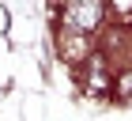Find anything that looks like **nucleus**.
I'll return each mask as SVG.
<instances>
[{
    "label": "nucleus",
    "instance_id": "f257e3e1",
    "mask_svg": "<svg viewBox=\"0 0 132 121\" xmlns=\"http://www.w3.org/2000/svg\"><path fill=\"white\" fill-rule=\"evenodd\" d=\"M102 19H106V4L102 0H61V30L91 38L102 27Z\"/></svg>",
    "mask_w": 132,
    "mask_h": 121
},
{
    "label": "nucleus",
    "instance_id": "f03ea898",
    "mask_svg": "<svg viewBox=\"0 0 132 121\" xmlns=\"http://www.w3.org/2000/svg\"><path fill=\"white\" fill-rule=\"evenodd\" d=\"M83 87L91 91V95L113 91V76H110V68H106V57H102V53H91V57H87V80H83Z\"/></svg>",
    "mask_w": 132,
    "mask_h": 121
},
{
    "label": "nucleus",
    "instance_id": "7ed1b4c3",
    "mask_svg": "<svg viewBox=\"0 0 132 121\" xmlns=\"http://www.w3.org/2000/svg\"><path fill=\"white\" fill-rule=\"evenodd\" d=\"M113 87L121 91V95H132V68H128V72H121V76H117V83H113Z\"/></svg>",
    "mask_w": 132,
    "mask_h": 121
}]
</instances>
